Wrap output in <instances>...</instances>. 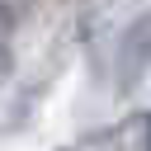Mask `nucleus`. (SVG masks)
I'll list each match as a JSON object with an SVG mask.
<instances>
[{
	"instance_id": "nucleus-1",
	"label": "nucleus",
	"mask_w": 151,
	"mask_h": 151,
	"mask_svg": "<svg viewBox=\"0 0 151 151\" xmlns=\"http://www.w3.org/2000/svg\"><path fill=\"white\" fill-rule=\"evenodd\" d=\"M151 71V14H137L123 38H118V52H113V85L118 94H132Z\"/></svg>"
},
{
	"instance_id": "nucleus-2",
	"label": "nucleus",
	"mask_w": 151,
	"mask_h": 151,
	"mask_svg": "<svg viewBox=\"0 0 151 151\" xmlns=\"http://www.w3.org/2000/svg\"><path fill=\"white\" fill-rule=\"evenodd\" d=\"M14 24H19V14L9 9V0H0V38H9V33H14Z\"/></svg>"
},
{
	"instance_id": "nucleus-3",
	"label": "nucleus",
	"mask_w": 151,
	"mask_h": 151,
	"mask_svg": "<svg viewBox=\"0 0 151 151\" xmlns=\"http://www.w3.org/2000/svg\"><path fill=\"white\" fill-rule=\"evenodd\" d=\"M9 71H14V52H9V42L0 38V80H5Z\"/></svg>"
},
{
	"instance_id": "nucleus-4",
	"label": "nucleus",
	"mask_w": 151,
	"mask_h": 151,
	"mask_svg": "<svg viewBox=\"0 0 151 151\" xmlns=\"http://www.w3.org/2000/svg\"><path fill=\"white\" fill-rule=\"evenodd\" d=\"M142 142H146V151H151V113H146V123H142Z\"/></svg>"
}]
</instances>
